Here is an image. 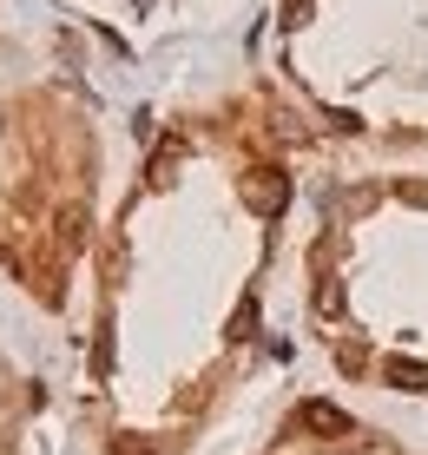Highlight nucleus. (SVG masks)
Segmentation results:
<instances>
[{
	"instance_id": "f257e3e1",
	"label": "nucleus",
	"mask_w": 428,
	"mask_h": 455,
	"mask_svg": "<svg viewBox=\"0 0 428 455\" xmlns=\"http://www.w3.org/2000/svg\"><path fill=\"white\" fill-rule=\"evenodd\" d=\"M244 205L258 212V218H277L283 205H290V179H283V172H271V165L250 172V179H244Z\"/></svg>"
},
{
	"instance_id": "f03ea898",
	"label": "nucleus",
	"mask_w": 428,
	"mask_h": 455,
	"mask_svg": "<svg viewBox=\"0 0 428 455\" xmlns=\"http://www.w3.org/2000/svg\"><path fill=\"white\" fill-rule=\"evenodd\" d=\"M304 429H316V435H343V429H350V416H343L337 403H304Z\"/></svg>"
},
{
	"instance_id": "7ed1b4c3",
	"label": "nucleus",
	"mask_w": 428,
	"mask_h": 455,
	"mask_svg": "<svg viewBox=\"0 0 428 455\" xmlns=\"http://www.w3.org/2000/svg\"><path fill=\"white\" fill-rule=\"evenodd\" d=\"M389 383L395 389H428V363H416V356H389Z\"/></svg>"
},
{
	"instance_id": "20e7f679",
	"label": "nucleus",
	"mask_w": 428,
	"mask_h": 455,
	"mask_svg": "<svg viewBox=\"0 0 428 455\" xmlns=\"http://www.w3.org/2000/svg\"><path fill=\"white\" fill-rule=\"evenodd\" d=\"M59 244H67V251H79V244H86V212H79V205H67V212H59Z\"/></svg>"
},
{
	"instance_id": "39448f33",
	"label": "nucleus",
	"mask_w": 428,
	"mask_h": 455,
	"mask_svg": "<svg viewBox=\"0 0 428 455\" xmlns=\"http://www.w3.org/2000/svg\"><path fill=\"white\" fill-rule=\"evenodd\" d=\"M178 152H185L178 139H171V146H158V152H152V185H171V165H178Z\"/></svg>"
},
{
	"instance_id": "423d86ee",
	"label": "nucleus",
	"mask_w": 428,
	"mask_h": 455,
	"mask_svg": "<svg viewBox=\"0 0 428 455\" xmlns=\"http://www.w3.org/2000/svg\"><path fill=\"white\" fill-rule=\"evenodd\" d=\"M310 20V0H283V27H304Z\"/></svg>"
}]
</instances>
